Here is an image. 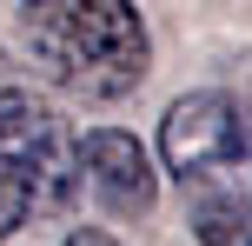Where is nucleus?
I'll return each instance as SVG.
<instances>
[{"instance_id":"20e7f679","label":"nucleus","mask_w":252,"mask_h":246,"mask_svg":"<svg viewBox=\"0 0 252 246\" xmlns=\"http://www.w3.org/2000/svg\"><path fill=\"white\" fill-rule=\"evenodd\" d=\"M80 186H87L106 213H120V220H139V213H153V200H159V173H153L146 146H139L133 133H120V127L80 133Z\"/></svg>"},{"instance_id":"39448f33","label":"nucleus","mask_w":252,"mask_h":246,"mask_svg":"<svg viewBox=\"0 0 252 246\" xmlns=\"http://www.w3.org/2000/svg\"><path fill=\"white\" fill-rule=\"evenodd\" d=\"M192 233H199V246H252V207H232V213H192Z\"/></svg>"},{"instance_id":"f03ea898","label":"nucleus","mask_w":252,"mask_h":246,"mask_svg":"<svg viewBox=\"0 0 252 246\" xmlns=\"http://www.w3.org/2000/svg\"><path fill=\"white\" fill-rule=\"evenodd\" d=\"M159 160L192 213L252 207V113L232 93H186L159 120Z\"/></svg>"},{"instance_id":"423d86ee","label":"nucleus","mask_w":252,"mask_h":246,"mask_svg":"<svg viewBox=\"0 0 252 246\" xmlns=\"http://www.w3.org/2000/svg\"><path fill=\"white\" fill-rule=\"evenodd\" d=\"M27 220H33V207H27V200H20V186L0 173V240H7L13 226H27Z\"/></svg>"},{"instance_id":"7ed1b4c3","label":"nucleus","mask_w":252,"mask_h":246,"mask_svg":"<svg viewBox=\"0 0 252 246\" xmlns=\"http://www.w3.org/2000/svg\"><path fill=\"white\" fill-rule=\"evenodd\" d=\"M0 173L20 186L33 220L60 213L80 193V140L53 100H40L27 87H0Z\"/></svg>"},{"instance_id":"f257e3e1","label":"nucleus","mask_w":252,"mask_h":246,"mask_svg":"<svg viewBox=\"0 0 252 246\" xmlns=\"http://www.w3.org/2000/svg\"><path fill=\"white\" fill-rule=\"evenodd\" d=\"M20 40L33 67L73 100H126L153 67L133 0H20Z\"/></svg>"},{"instance_id":"0eeeda50","label":"nucleus","mask_w":252,"mask_h":246,"mask_svg":"<svg viewBox=\"0 0 252 246\" xmlns=\"http://www.w3.org/2000/svg\"><path fill=\"white\" fill-rule=\"evenodd\" d=\"M66 246H120V240L100 233V226H73V233H66Z\"/></svg>"}]
</instances>
